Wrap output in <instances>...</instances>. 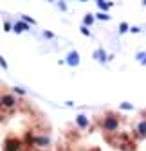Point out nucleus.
<instances>
[{
    "instance_id": "obj_2",
    "label": "nucleus",
    "mask_w": 146,
    "mask_h": 151,
    "mask_svg": "<svg viewBox=\"0 0 146 151\" xmlns=\"http://www.w3.org/2000/svg\"><path fill=\"white\" fill-rule=\"evenodd\" d=\"M0 151H54L45 113L0 81Z\"/></svg>"
},
{
    "instance_id": "obj_1",
    "label": "nucleus",
    "mask_w": 146,
    "mask_h": 151,
    "mask_svg": "<svg viewBox=\"0 0 146 151\" xmlns=\"http://www.w3.org/2000/svg\"><path fill=\"white\" fill-rule=\"evenodd\" d=\"M54 151H146V110L135 115L106 110L67 126Z\"/></svg>"
}]
</instances>
